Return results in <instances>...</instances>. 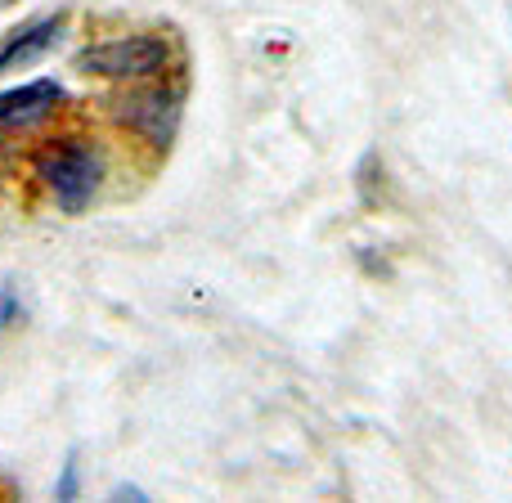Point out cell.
Instances as JSON below:
<instances>
[{
    "instance_id": "6da1fadb",
    "label": "cell",
    "mask_w": 512,
    "mask_h": 503,
    "mask_svg": "<svg viewBox=\"0 0 512 503\" xmlns=\"http://www.w3.org/2000/svg\"><path fill=\"white\" fill-rule=\"evenodd\" d=\"M59 27H63V14H50V18H36V23L9 32L5 41H0V72H5V68H23V63L41 59V54L54 45Z\"/></svg>"
},
{
    "instance_id": "7a4b0ae2",
    "label": "cell",
    "mask_w": 512,
    "mask_h": 503,
    "mask_svg": "<svg viewBox=\"0 0 512 503\" xmlns=\"http://www.w3.org/2000/svg\"><path fill=\"white\" fill-rule=\"evenodd\" d=\"M14 319V297H9V288H0V324H9Z\"/></svg>"
},
{
    "instance_id": "3957f363",
    "label": "cell",
    "mask_w": 512,
    "mask_h": 503,
    "mask_svg": "<svg viewBox=\"0 0 512 503\" xmlns=\"http://www.w3.org/2000/svg\"><path fill=\"white\" fill-rule=\"evenodd\" d=\"M9 5H14V0H0V9H9Z\"/></svg>"
}]
</instances>
